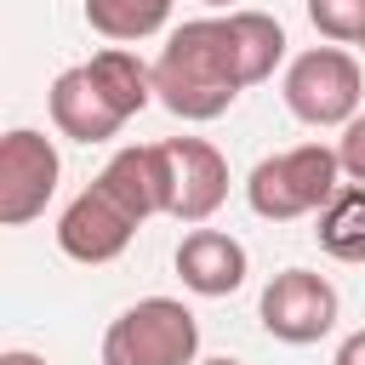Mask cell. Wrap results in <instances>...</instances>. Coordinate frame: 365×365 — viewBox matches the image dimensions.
<instances>
[{
  "mask_svg": "<svg viewBox=\"0 0 365 365\" xmlns=\"http://www.w3.org/2000/svg\"><path fill=\"white\" fill-rule=\"evenodd\" d=\"M57 177H63L57 143L46 131H34V125H11L0 137V222L6 228L34 222L51 205Z\"/></svg>",
  "mask_w": 365,
  "mask_h": 365,
  "instance_id": "6",
  "label": "cell"
},
{
  "mask_svg": "<svg viewBox=\"0 0 365 365\" xmlns=\"http://www.w3.org/2000/svg\"><path fill=\"white\" fill-rule=\"evenodd\" d=\"M245 268L251 257L228 228H188L177 245V279L194 297H234L245 285Z\"/></svg>",
  "mask_w": 365,
  "mask_h": 365,
  "instance_id": "11",
  "label": "cell"
},
{
  "mask_svg": "<svg viewBox=\"0 0 365 365\" xmlns=\"http://www.w3.org/2000/svg\"><path fill=\"white\" fill-rule=\"evenodd\" d=\"M222 17H228V29H234L240 63H245V86L268 80V74H274V63L285 57V29H279V17H268V11H251V6H240V11H222Z\"/></svg>",
  "mask_w": 365,
  "mask_h": 365,
  "instance_id": "14",
  "label": "cell"
},
{
  "mask_svg": "<svg viewBox=\"0 0 365 365\" xmlns=\"http://www.w3.org/2000/svg\"><path fill=\"white\" fill-rule=\"evenodd\" d=\"M0 365H46V359H40L34 348H6V354H0Z\"/></svg>",
  "mask_w": 365,
  "mask_h": 365,
  "instance_id": "18",
  "label": "cell"
},
{
  "mask_svg": "<svg viewBox=\"0 0 365 365\" xmlns=\"http://www.w3.org/2000/svg\"><path fill=\"white\" fill-rule=\"evenodd\" d=\"M308 23L331 46H359L365 40V0H308Z\"/></svg>",
  "mask_w": 365,
  "mask_h": 365,
  "instance_id": "15",
  "label": "cell"
},
{
  "mask_svg": "<svg viewBox=\"0 0 365 365\" xmlns=\"http://www.w3.org/2000/svg\"><path fill=\"white\" fill-rule=\"evenodd\" d=\"M257 319L274 342L285 348H308L319 342L331 325H336V285L314 268H279L268 285H262V302H257Z\"/></svg>",
  "mask_w": 365,
  "mask_h": 365,
  "instance_id": "7",
  "label": "cell"
},
{
  "mask_svg": "<svg viewBox=\"0 0 365 365\" xmlns=\"http://www.w3.org/2000/svg\"><path fill=\"white\" fill-rule=\"evenodd\" d=\"M336 160H342V177L348 182H365V114H354L336 137Z\"/></svg>",
  "mask_w": 365,
  "mask_h": 365,
  "instance_id": "16",
  "label": "cell"
},
{
  "mask_svg": "<svg viewBox=\"0 0 365 365\" xmlns=\"http://www.w3.org/2000/svg\"><path fill=\"white\" fill-rule=\"evenodd\" d=\"M314 240L336 262H365V182L336 188V200L314 217Z\"/></svg>",
  "mask_w": 365,
  "mask_h": 365,
  "instance_id": "12",
  "label": "cell"
},
{
  "mask_svg": "<svg viewBox=\"0 0 365 365\" xmlns=\"http://www.w3.org/2000/svg\"><path fill=\"white\" fill-rule=\"evenodd\" d=\"M91 182H103L137 222H148V217H165V205H171V177H165V148L160 143H131V148H114L108 154V165L91 177Z\"/></svg>",
  "mask_w": 365,
  "mask_h": 365,
  "instance_id": "10",
  "label": "cell"
},
{
  "mask_svg": "<svg viewBox=\"0 0 365 365\" xmlns=\"http://www.w3.org/2000/svg\"><path fill=\"white\" fill-rule=\"evenodd\" d=\"M245 91V63L234 46L228 17H188L165 34L154 57V103H165L177 120H217Z\"/></svg>",
  "mask_w": 365,
  "mask_h": 365,
  "instance_id": "1",
  "label": "cell"
},
{
  "mask_svg": "<svg viewBox=\"0 0 365 365\" xmlns=\"http://www.w3.org/2000/svg\"><path fill=\"white\" fill-rule=\"evenodd\" d=\"M200 365H240V359H200Z\"/></svg>",
  "mask_w": 365,
  "mask_h": 365,
  "instance_id": "20",
  "label": "cell"
},
{
  "mask_svg": "<svg viewBox=\"0 0 365 365\" xmlns=\"http://www.w3.org/2000/svg\"><path fill=\"white\" fill-rule=\"evenodd\" d=\"M171 6L177 0H86V23L114 46H137L171 23Z\"/></svg>",
  "mask_w": 365,
  "mask_h": 365,
  "instance_id": "13",
  "label": "cell"
},
{
  "mask_svg": "<svg viewBox=\"0 0 365 365\" xmlns=\"http://www.w3.org/2000/svg\"><path fill=\"white\" fill-rule=\"evenodd\" d=\"M205 6H211V11H240L234 0H205Z\"/></svg>",
  "mask_w": 365,
  "mask_h": 365,
  "instance_id": "19",
  "label": "cell"
},
{
  "mask_svg": "<svg viewBox=\"0 0 365 365\" xmlns=\"http://www.w3.org/2000/svg\"><path fill=\"white\" fill-rule=\"evenodd\" d=\"M342 182L348 177H342V160L331 143H297V148H279L251 165L245 200L262 222H297V217H319Z\"/></svg>",
  "mask_w": 365,
  "mask_h": 365,
  "instance_id": "3",
  "label": "cell"
},
{
  "mask_svg": "<svg viewBox=\"0 0 365 365\" xmlns=\"http://www.w3.org/2000/svg\"><path fill=\"white\" fill-rule=\"evenodd\" d=\"M103 365H200V319L177 297H143L103 331Z\"/></svg>",
  "mask_w": 365,
  "mask_h": 365,
  "instance_id": "4",
  "label": "cell"
},
{
  "mask_svg": "<svg viewBox=\"0 0 365 365\" xmlns=\"http://www.w3.org/2000/svg\"><path fill=\"white\" fill-rule=\"evenodd\" d=\"M359 51H365V40H359Z\"/></svg>",
  "mask_w": 365,
  "mask_h": 365,
  "instance_id": "21",
  "label": "cell"
},
{
  "mask_svg": "<svg viewBox=\"0 0 365 365\" xmlns=\"http://www.w3.org/2000/svg\"><path fill=\"white\" fill-rule=\"evenodd\" d=\"M154 103V63H143L131 46H108L74 68H63L46 91L51 125L74 143H108L131 114Z\"/></svg>",
  "mask_w": 365,
  "mask_h": 365,
  "instance_id": "2",
  "label": "cell"
},
{
  "mask_svg": "<svg viewBox=\"0 0 365 365\" xmlns=\"http://www.w3.org/2000/svg\"><path fill=\"white\" fill-rule=\"evenodd\" d=\"M279 91H285V108L302 125H319V131L348 125L359 114V97H365V68L342 46H308V51L291 57Z\"/></svg>",
  "mask_w": 365,
  "mask_h": 365,
  "instance_id": "5",
  "label": "cell"
},
{
  "mask_svg": "<svg viewBox=\"0 0 365 365\" xmlns=\"http://www.w3.org/2000/svg\"><path fill=\"white\" fill-rule=\"evenodd\" d=\"M137 217L103 188V182H86L68 205H63V217H57V251L63 257H74V262H86V268H97V262H114L131 240H137Z\"/></svg>",
  "mask_w": 365,
  "mask_h": 365,
  "instance_id": "8",
  "label": "cell"
},
{
  "mask_svg": "<svg viewBox=\"0 0 365 365\" xmlns=\"http://www.w3.org/2000/svg\"><path fill=\"white\" fill-rule=\"evenodd\" d=\"M331 365H365V331H348L342 342H336V359Z\"/></svg>",
  "mask_w": 365,
  "mask_h": 365,
  "instance_id": "17",
  "label": "cell"
},
{
  "mask_svg": "<svg viewBox=\"0 0 365 365\" xmlns=\"http://www.w3.org/2000/svg\"><path fill=\"white\" fill-rule=\"evenodd\" d=\"M160 148H165V177H171V205H165V217L200 228V222L228 200V160H222V148L205 143V137H165Z\"/></svg>",
  "mask_w": 365,
  "mask_h": 365,
  "instance_id": "9",
  "label": "cell"
}]
</instances>
